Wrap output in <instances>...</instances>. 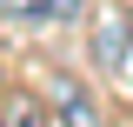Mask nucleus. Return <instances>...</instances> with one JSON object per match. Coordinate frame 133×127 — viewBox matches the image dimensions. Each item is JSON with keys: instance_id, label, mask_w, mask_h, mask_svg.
<instances>
[{"instance_id": "f257e3e1", "label": "nucleus", "mask_w": 133, "mask_h": 127, "mask_svg": "<svg viewBox=\"0 0 133 127\" xmlns=\"http://www.w3.org/2000/svg\"><path fill=\"white\" fill-rule=\"evenodd\" d=\"M127 27H133V20H107V27H100V40H93V60L107 67V74H120V67H127Z\"/></svg>"}, {"instance_id": "f03ea898", "label": "nucleus", "mask_w": 133, "mask_h": 127, "mask_svg": "<svg viewBox=\"0 0 133 127\" xmlns=\"http://www.w3.org/2000/svg\"><path fill=\"white\" fill-rule=\"evenodd\" d=\"M0 127H47L33 94H0Z\"/></svg>"}, {"instance_id": "7ed1b4c3", "label": "nucleus", "mask_w": 133, "mask_h": 127, "mask_svg": "<svg viewBox=\"0 0 133 127\" xmlns=\"http://www.w3.org/2000/svg\"><path fill=\"white\" fill-rule=\"evenodd\" d=\"M0 14H7V20H20V14H27V20H53L60 0H0Z\"/></svg>"}, {"instance_id": "20e7f679", "label": "nucleus", "mask_w": 133, "mask_h": 127, "mask_svg": "<svg viewBox=\"0 0 133 127\" xmlns=\"http://www.w3.org/2000/svg\"><path fill=\"white\" fill-rule=\"evenodd\" d=\"M60 114H66V127H100L93 107H87V94H60Z\"/></svg>"}, {"instance_id": "39448f33", "label": "nucleus", "mask_w": 133, "mask_h": 127, "mask_svg": "<svg viewBox=\"0 0 133 127\" xmlns=\"http://www.w3.org/2000/svg\"><path fill=\"white\" fill-rule=\"evenodd\" d=\"M127 20H133V14H127Z\"/></svg>"}]
</instances>
